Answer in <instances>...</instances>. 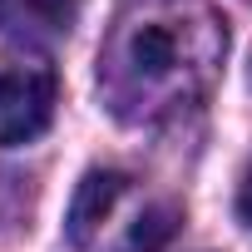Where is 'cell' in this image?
<instances>
[{
    "label": "cell",
    "instance_id": "6da1fadb",
    "mask_svg": "<svg viewBox=\"0 0 252 252\" xmlns=\"http://www.w3.org/2000/svg\"><path fill=\"white\" fill-rule=\"evenodd\" d=\"M227 60V20L208 0H129L99 45V104L149 129L198 109Z\"/></svg>",
    "mask_w": 252,
    "mask_h": 252
},
{
    "label": "cell",
    "instance_id": "7a4b0ae2",
    "mask_svg": "<svg viewBox=\"0 0 252 252\" xmlns=\"http://www.w3.org/2000/svg\"><path fill=\"white\" fill-rule=\"evenodd\" d=\"M183 222V208L134 173L89 168L69 198L64 232L79 252H158Z\"/></svg>",
    "mask_w": 252,
    "mask_h": 252
},
{
    "label": "cell",
    "instance_id": "3957f363",
    "mask_svg": "<svg viewBox=\"0 0 252 252\" xmlns=\"http://www.w3.org/2000/svg\"><path fill=\"white\" fill-rule=\"evenodd\" d=\"M55 99H60V79L45 60L30 55L0 60V149L40 139L55 119Z\"/></svg>",
    "mask_w": 252,
    "mask_h": 252
},
{
    "label": "cell",
    "instance_id": "277c9868",
    "mask_svg": "<svg viewBox=\"0 0 252 252\" xmlns=\"http://www.w3.org/2000/svg\"><path fill=\"white\" fill-rule=\"evenodd\" d=\"M84 0H0V35L15 45H60L79 25Z\"/></svg>",
    "mask_w": 252,
    "mask_h": 252
},
{
    "label": "cell",
    "instance_id": "5b68a950",
    "mask_svg": "<svg viewBox=\"0 0 252 252\" xmlns=\"http://www.w3.org/2000/svg\"><path fill=\"white\" fill-rule=\"evenodd\" d=\"M237 218L252 227V163H247V173H242V183H237Z\"/></svg>",
    "mask_w": 252,
    "mask_h": 252
}]
</instances>
